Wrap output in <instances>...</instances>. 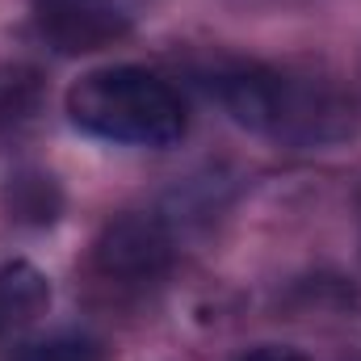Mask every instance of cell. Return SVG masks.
<instances>
[{"label": "cell", "mask_w": 361, "mask_h": 361, "mask_svg": "<svg viewBox=\"0 0 361 361\" xmlns=\"http://www.w3.org/2000/svg\"><path fill=\"white\" fill-rule=\"evenodd\" d=\"M210 92L240 126L290 147L336 143L353 130V105L324 76L269 63H227L210 76Z\"/></svg>", "instance_id": "cell-1"}, {"label": "cell", "mask_w": 361, "mask_h": 361, "mask_svg": "<svg viewBox=\"0 0 361 361\" xmlns=\"http://www.w3.org/2000/svg\"><path fill=\"white\" fill-rule=\"evenodd\" d=\"M68 118L85 135L122 147H173L185 135L180 92L135 63L85 72L68 89Z\"/></svg>", "instance_id": "cell-2"}, {"label": "cell", "mask_w": 361, "mask_h": 361, "mask_svg": "<svg viewBox=\"0 0 361 361\" xmlns=\"http://www.w3.org/2000/svg\"><path fill=\"white\" fill-rule=\"evenodd\" d=\"M173 227L160 214H118L97 235V269L114 281H152L173 265Z\"/></svg>", "instance_id": "cell-3"}, {"label": "cell", "mask_w": 361, "mask_h": 361, "mask_svg": "<svg viewBox=\"0 0 361 361\" xmlns=\"http://www.w3.org/2000/svg\"><path fill=\"white\" fill-rule=\"evenodd\" d=\"M34 21H38V34L55 51L85 55L130 34L135 0H38Z\"/></svg>", "instance_id": "cell-4"}, {"label": "cell", "mask_w": 361, "mask_h": 361, "mask_svg": "<svg viewBox=\"0 0 361 361\" xmlns=\"http://www.w3.org/2000/svg\"><path fill=\"white\" fill-rule=\"evenodd\" d=\"M47 302H51V286L34 265L17 261V265L0 269V332L13 328V324L34 319Z\"/></svg>", "instance_id": "cell-5"}, {"label": "cell", "mask_w": 361, "mask_h": 361, "mask_svg": "<svg viewBox=\"0 0 361 361\" xmlns=\"http://www.w3.org/2000/svg\"><path fill=\"white\" fill-rule=\"evenodd\" d=\"M13 361H105V341L80 328H59V332L25 341L13 353Z\"/></svg>", "instance_id": "cell-6"}, {"label": "cell", "mask_w": 361, "mask_h": 361, "mask_svg": "<svg viewBox=\"0 0 361 361\" xmlns=\"http://www.w3.org/2000/svg\"><path fill=\"white\" fill-rule=\"evenodd\" d=\"M235 361H311V357L294 345H257V349H244Z\"/></svg>", "instance_id": "cell-7"}]
</instances>
